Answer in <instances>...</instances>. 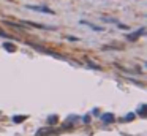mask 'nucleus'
Masks as SVG:
<instances>
[{"label":"nucleus","instance_id":"f257e3e1","mask_svg":"<svg viewBox=\"0 0 147 136\" xmlns=\"http://www.w3.org/2000/svg\"><path fill=\"white\" fill-rule=\"evenodd\" d=\"M57 130H52V128H41L37 131V136H46V135H55Z\"/></svg>","mask_w":147,"mask_h":136},{"label":"nucleus","instance_id":"f03ea898","mask_svg":"<svg viewBox=\"0 0 147 136\" xmlns=\"http://www.w3.org/2000/svg\"><path fill=\"white\" fill-rule=\"evenodd\" d=\"M27 8H30V10H33V11H41V13H49V14H54V11H52V10H49V8H46V7H27Z\"/></svg>","mask_w":147,"mask_h":136},{"label":"nucleus","instance_id":"7ed1b4c3","mask_svg":"<svg viewBox=\"0 0 147 136\" xmlns=\"http://www.w3.org/2000/svg\"><path fill=\"white\" fill-rule=\"evenodd\" d=\"M101 120H103L104 123L114 122V114H109V112H106V114H103V116H101Z\"/></svg>","mask_w":147,"mask_h":136},{"label":"nucleus","instance_id":"20e7f679","mask_svg":"<svg viewBox=\"0 0 147 136\" xmlns=\"http://www.w3.org/2000/svg\"><path fill=\"white\" fill-rule=\"evenodd\" d=\"M81 24L89 25L90 29H93V30H96V32H103V27H98V25H95V24H90V22H87V21H81Z\"/></svg>","mask_w":147,"mask_h":136},{"label":"nucleus","instance_id":"39448f33","mask_svg":"<svg viewBox=\"0 0 147 136\" xmlns=\"http://www.w3.org/2000/svg\"><path fill=\"white\" fill-rule=\"evenodd\" d=\"M144 32H146V29H141V30H138L134 35H128V40H136L139 35H144Z\"/></svg>","mask_w":147,"mask_h":136},{"label":"nucleus","instance_id":"423d86ee","mask_svg":"<svg viewBox=\"0 0 147 136\" xmlns=\"http://www.w3.org/2000/svg\"><path fill=\"white\" fill-rule=\"evenodd\" d=\"M25 119H27V116H14L13 117V122L14 123H21V122H24Z\"/></svg>","mask_w":147,"mask_h":136},{"label":"nucleus","instance_id":"0eeeda50","mask_svg":"<svg viewBox=\"0 0 147 136\" xmlns=\"http://www.w3.org/2000/svg\"><path fill=\"white\" fill-rule=\"evenodd\" d=\"M3 48L7 49V51H10V52H14V51H16V46H14V44H11V43H5Z\"/></svg>","mask_w":147,"mask_h":136},{"label":"nucleus","instance_id":"6e6552de","mask_svg":"<svg viewBox=\"0 0 147 136\" xmlns=\"http://www.w3.org/2000/svg\"><path fill=\"white\" fill-rule=\"evenodd\" d=\"M146 109H147L146 105H141V106H139V111H138V114H139L141 117H146Z\"/></svg>","mask_w":147,"mask_h":136},{"label":"nucleus","instance_id":"1a4fd4ad","mask_svg":"<svg viewBox=\"0 0 147 136\" xmlns=\"http://www.w3.org/2000/svg\"><path fill=\"white\" fill-rule=\"evenodd\" d=\"M57 116H49V119H48V122L51 123V125H54V123H57Z\"/></svg>","mask_w":147,"mask_h":136},{"label":"nucleus","instance_id":"9d476101","mask_svg":"<svg viewBox=\"0 0 147 136\" xmlns=\"http://www.w3.org/2000/svg\"><path fill=\"white\" fill-rule=\"evenodd\" d=\"M134 117H136V114H134V112H130V114H128V116L125 117V120H133Z\"/></svg>","mask_w":147,"mask_h":136}]
</instances>
